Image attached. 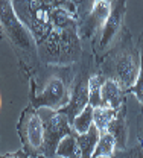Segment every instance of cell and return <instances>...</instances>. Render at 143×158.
<instances>
[{"label":"cell","instance_id":"cell-8","mask_svg":"<svg viewBox=\"0 0 143 158\" xmlns=\"http://www.w3.org/2000/svg\"><path fill=\"white\" fill-rule=\"evenodd\" d=\"M113 149H114V137L110 134V132H105L101 140L98 141L96 148H95V158H108L113 154Z\"/></svg>","mask_w":143,"mask_h":158},{"label":"cell","instance_id":"cell-7","mask_svg":"<svg viewBox=\"0 0 143 158\" xmlns=\"http://www.w3.org/2000/svg\"><path fill=\"white\" fill-rule=\"evenodd\" d=\"M91 122H93V106L87 105L81 113L73 118V126L79 134H84L91 128Z\"/></svg>","mask_w":143,"mask_h":158},{"label":"cell","instance_id":"cell-5","mask_svg":"<svg viewBox=\"0 0 143 158\" xmlns=\"http://www.w3.org/2000/svg\"><path fill=\"white\" fill-rule=\"evenodd\" d=\"M122 14H123V8L117 6L107 20L105 23V27H103V35H102V46H107L113 37L116 35V32L119 31L120 27V23H122Z\"/></svg>","mask_w":143,"mask_h":158},{"label":"cell","instance_id":"cell-10","mask_svg":"<svg viewBox=\"0 0 143 158\" xmlns=\"http://www.w3.org/2000/svg\"><path fill=\"white\" fill-rule=\"evenodd\" d=\"M6 158H19L17 155H9V157H6Z\"/></svg>","mask_w":143,"mask_h":158},{"label":"cell","instance_id":"cell-1","mask_svg":"<svg viewBox=\"0 0 143 158\" xmlns=\"http://www.w3.org/2000/svg\"><path fill=\"white\" fill-rule=\"evenodd\" d=\"M0 24L9 40L24 52H32L34 44L29 32L24 29L20 19L14 14L9 2H0Z\"/></svg>","mask_w":143,"mask_h":158},{"label":"cell","instance_id":"cell-4","mask_svg":"<svg viewBox=\"0 0 143 158\" xmlns=\"http://www.w3.org/2000/svg\"><path fill=\"white\" fill-rule=\"evenodd\" d=\"M122 96V88L120 84L116 79H107L101 85V103H105L102 106H119Z\"/></svg>","mask_w":143,"mask_h":158},{"label":"cell","instance_id":"cell-6","mask_svg":"<svg viewBox=\"0 0 143 158\" xmlns=\"http://www.w3.org/2000/svg\"><path fill=\"white\" fill-rule=\"evenodd\" d=\"M114 120V110L108 106H96L93 108V123L98 129L105 131L108 125Z\"/></svg>","mask_w":143,"mask_h":158},{"label":"cell","instance_id":"cell-3","mask_svg":"<svg viewBox=\"0 0 143 158\" xmlns=\"http://www.w3.org/2000/svg\"><path fill=\"white\" fill-rule=\"evenodd\" d=\"M24 138L32 149H38L44 141V128L40 116L37 113H26L24 116Z\"/></svg>","mask_w":143,"mask_h":158},{"label":"cell","instance_id":"cell-2","mask_svg":"<svg viewBox=\"0 0 143 158\" xmlns=\"http://www.w3.org/2000/svg\"><path fill=\"white\" fill-rule=\"evenodd\" d=\"M38 105H46V106H61L67 102V88L61 78L52 76L46 82L40 98L37 99Z\"/></svg>","mask_w":143,"mask_h":158},{"label":"cell","instance_id":"cell-9","mask_svg":"<svg viewBox=\"0 0 143 158\" xmlns=\"http://www.w3.org/2000/svg\"><path fill=\"white\" fill-rule=\"evenodd\" d=\"M134 93L139 98V100L143 103V49H142V64H140V72H139V78L134 85Z\"/></svg>","mask_w":143,"mask_h":158}]
</instances>
